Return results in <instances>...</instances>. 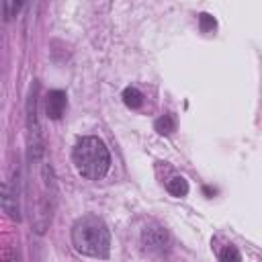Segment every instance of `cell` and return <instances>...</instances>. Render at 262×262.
Wrapping results in <instances>:
<instances>
[{
    "label": "cell",
    "instance_id": "1",
    "mask_svg": "<svg viewBox=\"0 0 262 262\" xmlns=\"http://www.w3.org/2000/svg\"><path fill=\"white\" fill-rule=\"evenodd\" d=\"M74 248L92 258H108L111 252V231L106 223L96 215H82L72 225Z\"/></svg>",
    "mask_w": 262,
    "mask_h": 262
},
{
    "label": "cell",
    "instance_id": "2",
    "mask_svg": "<svg viewBox=\"0 0 262 262\" xmlns=\"http://www.w3.org/2000/svg\"><path fill=\"white\" fill-rule=\"evenodd\" d=\"M72 160H74L76 170L88 180L102 178L111 168L108 147L102 139H98L94 135L78 139V143L74 145V151H72Z\"/></svg>",
    "mask_w": 262,
    "mask_h": 262
},
{
    "label": "cell",
    "instance_id": "3",
    "mask_svg": "<svg viewBox=\"0 0 262 262\" xmlns=\"http://www.w3.org/2000/svg\"><path fill=\"white\" fill-rule=\"evenodd\" d=\"M37 90L39 84H33L29 102H27V129H29V158L31 162H39L43 151H45V141L41 135V125H39V117H37Z\"/></svg>",
    "mask_w": 262,
    "mask_h": 262
},
{
    "label": "cell",
    "instance_id": "4",
    "mask_svg": "<svg viewBox=\"0 0 262 262\" xmlns=\"http://www.w3.org/2000/svg\"><path fill=\"white\" fill-rule=\"evenodd\" d=\"M66 106H68V96L63 90H51L47 96H45V115L47 119H61L63 113H66Z\"/></svg>",
    "mask_w": 262,
    "mask_h": 262
},
{
    "label": "cell",
    "instance_id": "5",
    "mask_svg": "<svg viewBox=\"0 0 262 262\" xmlns=\"http://www.w3.org/2000/svg\"><path fill=\"white\" fill-rule=\"evenodd\" d=\"M166 231L162 227H145L143 231V244L149 250H164L166 248Z\"/></svg>",
    "mask_w": 262,
    "mask_h": 262
},
{
    "label": "cell",
    "instance_id": "6",
    "mask_svg": "<svg viewBox=\"0 0 262 262\" xmlns=\"http://www.w3.org/2000/svg\"><path fill=\"white\" fill-rule=\"evenodd\" d=\"M166 188L172 196H186L188 192V182L182 178V176H172L168 182H166Z\"/></svg>",
    "mask_w": 262,
    "mask_h": 262
},
{
    "label": "cell",
    "instance_id": "7",
    "mask_svg": "<svg viewBox=\"0 0 262 262\" xmlns=\"http://www.w3.org/2000/svg\"><path fill=\"white\" fill-rule=\"evenodd\" d=\"M156 131H158L160 135H170V133H174V131H176V119H174V115H172V113L162 115V117L156 121Z\"/></svg>",
    "mask_w": 262,
    "mask_h": 262
},
{
    "label": "cell",
    "instance_id": "8",
    "mask_svg": "<svg viewBox=\"0 0 262 262\" xmlns=\"http://www.w3.org/2000/svg\"><path fill=\"white\" fill-rule=\"evenodd\" d=\"M123 102H125L129 108H139V106L143 104V94H141L137 88L127 86V88L123 90Z\"/></svg>",
    "mask_w": 262,
    "mask_h": 262
},
{
    "label": "cell",
    "instance_id": "9",
    "mask_svg": "<svg viewBox=\"0 0 262 262\" xmlns=\"http://www.w3.org/2000/svg\"><path fill=\"white\" fill-rule=\"evenodd\" d=\"M219 262H242V254L235 246L229 244L219 252Z\"/></svg>",
    "mask_w": 262,
    "mask_h": 262
},
{
    "label": "cell",
    "instance_id": "10",
    "mask_svg": "<svg viewBox=\"0 0 262 262\" xmlns=\"http://www.w3.org/2000/svg\"><path fill=\"white\" fill-rule=\"evenodd\" d=\"M199 25H201V31L203 33H211V31H215L217 20L209 12H203V14H199Z\"/></svg>",
    "mask_w": 262,
    "mask_h": 262
},
{
    "label": "cell",
    "instance_id": "11",
    "mask_svg": "<svg viewBox=\"0 0 262 262\" xmlns=\"http://www.w3.org/2000/svg\"><path fill=\"white\" fill-rule=\"evenodd\" d=\"M20 6H23L20 2H2V4H0V8L4 10V12H2L4 20H8V18L16 16V12H18V8H20Z\"/></svg>",
    "mask_w": 262,
    "mask_h": 262
}]
</instances>
